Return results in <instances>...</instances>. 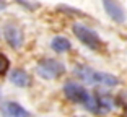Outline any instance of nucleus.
Instances as JSON below:
<instances>
[{"label": "nucleus", "mask_w": 127, "mask_h": 117, "mask_svg": "<svg viewBox=\"0 0 127 117\" xmlns=\"http://www.w3.org/2000/svg\"><path fill=\"white\" fill-rule=\"evenodd\" d=\"M75 75L91 85H104V86H117L119 85V78L116 75L106 72H95L93 68L86 67V65H78L75 68Z\"/></svg>", "instance_id": "obj_1"}, {"label": "nucleus", "mask_w": 127, "mask_h": 117, "mask_svg": "<svg viewBox=\"0 0 127 117\" xmlns=\"http://www.w3.org/2000/svg\"><path fill=\"white\" fill-rule=\"evenodd\" d=\"M64 72H65L64 64L56 60V59H44V60H41L39 65H37V73L46 80L57 78V76L64 75Z\"/></svg>", "instance_id": "obj_4"}, {"label": "nucleus", "mask_w": 127, "mask_h": 117, "mask_svg": "<svg viewBox=\"0 0 127 117\" xmlns=\"http://www.w3.org/2000/svg\"><path fill=\"white\" fill-rule=\"evenodd\" d=\"M95 99H96V106H98V114L109 112V111L112 109V106H114V99L109 94H101V93H98V94H95Z\"/></svg>", "instance_id": "obj_8"}, {"label": "nucleus", "mask_w": 127, "mask_h": 117, "mask_svg": "<svg viewBox=\"0 0 127 117\" xmlns=\"http://www.w3.org/2000/svg\"><path fill=\"white\" fill-rule=\"evenodd\" d=\"M3 8H7V2L5 0H0V10H3Z\"/></svg>", "instance_id": "obj_12"}, {"label": "nucleus", "mask_w": 127, "mask_h": 117, "mask_svg": "<svg viewBox=\"0 0 127 117\" xmlns=\"http://www.w3.org/2000/svg\"><path fill=\"white\" fill-rule=\"evenodd\" d=\"M72 31H73V34L77 36V39H78L82 44H85L88 49L101 50L103 41H101V38L98 36V33H95L93 29H90L88 26H85L82 23H75L73 26H72Z\"/></svg>", "instance_id": "obj_2"}, {"label": "nucleus", "mask_w": 127, "mask_h": 117, "mask_svg": "<svg viewBox=\"0 0 127 117\" xmlns=\"http://www.w3.org/2000/svg\"><path fill=\"white\" fill-rule=\"evenodd\" d=\"M104 11L108 13V16L116 23H124L126 21V10L122 8V5L117 0H101Z\"/></svg>", "instance_id": "obj_6"}, {"label": "nucleus", "mask_w": 127, "mask_h": 117, "mask_svg": "<svg viewBox=\"0 0 127 117\" xmlns=\"http://www.w3.org/2000/svg\"><path fill=\"white\" fill-rule=\"evenodd\" d=\"M64 94L67 96L68 101L75 102V104H83V106H86L93 98L90 94V91L78 83H67L64 86Z\"/></svg>", "instance_id": "obj_3"}, {"label": "nucleus", "mask_w": 127, "mask_h": 117, "mask_svg": "<svg viewBox=\"0 0 127 117\" xmlns=\"http://www.w3.org/2000/svg\"><path fill=\"white\" fill-rule=\"evenodd\" d=\"M10 81L13 85H16V86H20V88H26L28 85L31 83L30 75H28L25 70H21V68H15V70L10 73Z\"/></svg>", "instance_id": "obj_9"}, {"label": "nucleus", "mask_w": 127, "mask_h": 117, "mask_svg": "<svg viewBox=\"0 0 127 117\" xmlns=\"http://www.w3.org/2000/svg\"><path fill=\"white\" fill-rule=\"evenodd\" d=\"M0 112H2V117H31V114L21 104L13 101L3 102L2 107H0Z\"/></svg>", "instance_id": "obj_7"}, {"label": "nucleus", "mask_w": 127, "mask_h": 117, "mask_svg": "<svg viewBox=\"0 0 127 117\" xmlns=\"http://www.w3.org/2000/svg\"><path fill=\"white\" fill-rule=\"evenodd\" d=\"M8 68H10V60H8V57L3 55V54H0V76H3L5 73L8 72Z\"/></svg>", "instance_id": "obj_11"}, {"label": "nucleus", "mask_w": 127, "mask_h": 117, "mask_svg": "<svg viewBox=\"0 0 127 117\" xmlns=\"http://www.w3.org/2000/svg\"><path fill=\"white\" fill-rule=\"evenodd\" d=\"M51 47H52L56 52L62 54V52H67V50H70L72 44H70V41H68L67 38H64V36H56V38L51 41Z\"/></svg>", "instance_id": "obj_10"}, {"label": "nucleus", "mask_w": 127, "mask_h": 117, "mask_svg": "<svg viewBox=\"0 0 127 117\" xmlns=\"http://www.w3.org/2000/svg\"><path fill=\"white\" fill-rule=\"evenodd\" d=\"M0 98H2V94H0Z\"/></svg>", "instance_id": "obj_13"}, {"label": "nucleus", "mask_w": 127, "mask_h": 117, "mask_svg": "<svg viewBox=\"0 0 127 117\" xmlns=\"http://www.w3.org/2000/svg\"><path fill=\"white\" fill-rule=\"evenodd\" d=\"M3 36H5V41L8 42L11 49H20L23 46V41H25V36H23V31L20 29L16 24H5L3 28Z\"/></svg>", "instance_id": "obj_5"}]
</instances>
